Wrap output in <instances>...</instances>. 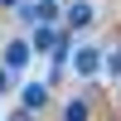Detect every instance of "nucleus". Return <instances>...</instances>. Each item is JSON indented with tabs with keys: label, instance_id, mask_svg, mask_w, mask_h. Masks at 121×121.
Wrapping results in <instances>:
<instances>
[{
	"label": "nucleus",
	"instance_id": "f257e3e1",
	"mask_svg": "<svg viewBox=\"0 0 121 121\" xmlns=\"http://www.w3.org/2000/svg\"><path fill=\"white\" fill-rule=\"evenodd\" d=\"M29 58H34L29 39H10V44H5V53H0V68H5V73H19V68H24Z\"/></svg>",
	"mask_w": 121,
	"mask_h": 121
},
{
	"label": "nucleus",
	"instance_id": "f03ea898",
	"mask_svg": "<svg viewBox=\"0 0 121 121\" xmlns=\"http://www.w3.org/2000/svg\"><path fill=\"white\" fill-rule=\"evenodd\" d=\"M73 73H78V78H97V73H102V48L82 44V48L73 53Z\"/></svg>",
	"mask_w": 121,
	"mask_h": 121
},
{
	"label": "nucleus",
	"instance_id": "7ed1b4c3",
	"mask_svg": "<svg viewBox=\"0 0 121 121\" xmlns=\"http://www.w3.org/2000/svg\"><path fill=\"white\" fill-rule=\"evenodd\" d=\"M19 92H24V97H19V102H24L29 112H44V107L53 102V87H48V82H24V87H19Z\"/></svg>",
	"mask_w": 121,
	"mask_h": 121
},
{
	"label": "nucleus",
	"instance_id": "20e7f679",
	"mask_svg": "<svg viewBox=\"0 0 121 121\" xmlns=\"http://www.w3.org/2000/svg\"><path fill=\"white\" fill-rule=\"evenodd\" d=\"M63 19H68V29H87V24L97 19V10L87 5V0H73V5L63 10Z\"/></svg>",
	"mask_w": 121,
	"mask_h": 121
},
{
	"label": "nucleus",
	"instance_id": "39448f33",
	"mask_svg": "<svg viewBox=\"0 0 121 121\" xmlns=\"http://www.w3.org/2000/svg\"><path fill=\"white\" fill-rule=\"evenodd\" d=\"M53 39H58V29H53V24H34L29 48H34V53H48V48H53Z\"/></svg>",
	"mask_w": 121,
	"mask_h": 121
},
{
	"label": "nucleus",
	"instance_id": "423d86ee",
	"mask_svg": "<svg viewBox=\"0 0 121 121\" xmlns=\"http://www.w3.org/2000/svg\"><path fill=\"white\" fill-rule=\"evenodd\" d=\"M63 121H92V102H87V97H73V102L63 107Z\"/></svg>",
	"mask_w": 121,
	"mask_h": 121
},
{
	"label": "nucleus",
	"instance_id": "0eeeda50",
	"mask_svg": "<svg viewBox=\"0 0 121 121\" xmlns=\"http://www.w3.org/2000/svg\"><path fill=\"white\" fill-rule=\"evenodd\" d=\"M102 68H107L112 78H121V48H116V53H102Z\"/></svg>",
	"mask_w": 121,
	"mask_h": 121
},
{
	"label": "nucleus",
	"instance_id": "6e6552de",
	"mask_svg": "<svg viewBox=\"0 0 121 121\" xmlns=\"http://www.w3.org/2000/svg\"><path fill=\"white\" fill-rule=\"evenodd\" d=\"M10 82H15V73H5V68H0V97L10 92Z\"/></svg>",
	"mask_w": 121,
	"mask_h": 121
},
{
	"label": "nucleus",
	"instance_id": "1a4fd4ad",
	"mask_svg": "<svg viewBox=\"0 0 121 121\" xmlns=\"http://www.w3.org/2000/svg\"><path fill=\"white\" fill-rule=\"evenodd\" d=\"M10 121H34V112H29V107H19V112L10 116Z\"/></svg>",
	"mask_w": 121,
	"mask_h": 121
},
{
	"label": "nucleus",
	"instance_id": "9d476101",
	"mask_svg": "<svg viewBox=\"0 0 121 121\" xmlns=\"http://www.w3.org/2000/svg\"><path fill=\"white\" fill-rule=\"evenodd\" d=\"M15 5H19V0H0V10H15Z\"/></svg>",
	"mask_w": 121,
	"mask_h": 121
},
{
	"label": "nucleus",
	"instance_id": "9b49d317",
	"mask_svg": "<svg viewBox=\"0 0 121 121\" xmlns=\"http://www.w3.org/2000/svg\"><path fill=\"white\" fill-rule=\"evenodd\" d=\"M116 87H121V78H116ZM116 97H121V92H116Z\"/></svg>",
	"mask_w": 121,
	"mask_h": 121
}]
</instances>
